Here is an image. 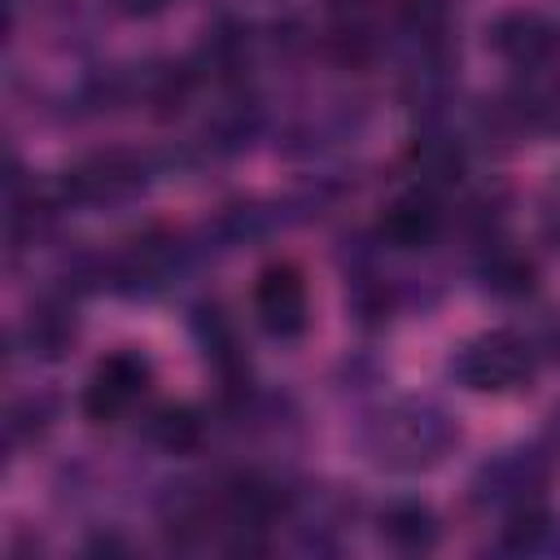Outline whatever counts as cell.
Segmentation results:
<instances>
[{
    "mask_svg": "<svg viewBox=\"0 0 560 560\" xmlns=\"http://www.w3.org/2000/svg\"><path fill=\"white\" fill-rule=\"evenodd\" d=\"M455 442H459V424L433 398H402L385 407L363 438L372 464L389 472H424L442 464Z\"/></svg>",
    "mask_w": 560,
    "mask_h": 560,
    "instance_id": "1",
    "label": "cell"
},
{
    "mask_svg": "<svg viewBox=\"0 0 560 560\" xmlns=\"http://www.w3.org/2000/svg\"><path fill=\"white\" fill-rule=\"evenodd\" d=\"M538 359L542 354L529 337H521L512 328H490V332L468 337L451 354V376L477 394H508V389H521L534 381Z\"/></svg>",
    "mask_w": 560,
    "mask_h": 560,
    "instance_id": "2",
    "label": "cell"
},
{
    "mask_svg": "<svg viewBox=\"0 0 560 560\" xmlns=\"http://www.w3.org/2000/svg\"><path fill=\"white\" fill-rule=\"evenodd\" d=\"M556 477V459L551 451L542 446H512V451H499L490 455L472 481H468V494L477 508H494V512H512V508H525V503H538L542 490L551 486Z\"/></svg>",
    "mask_w": 560,
    "mask_h": 560,
    "instance_id": "3",
    "label": "cell"
},
{
    "mask_svg": "<svg viewBox=\"0 0 560 560\" xmlns=\"http://www.w3.org/2000/svg\"><path fill=\"white\" fill-rule=\"evenodd\" d=\"M149 158L136 149H96L74 162L61 179V197L70 206H122L149 188Z\"/></svg>",
    "mask_w": 560,
    "mask_h": 560,
    "instance_id": "4",
    "label": "cell"
},
{
    "mask_svg": "<svg viewBox=\"0 0 560 560\" xmlns=\"http://www.w3.org/2000/svg\"><path fill=\"white\" fill-rule=\"evenodd\" d=\"M184 241L175 232H144V236H131L109 262H105V280L127 293V298H149V293H162L175 271L184 267Z\"/></svg>",
    "mask_w": 560,
    "mask_h": 560,
    "instance_id": "5",
    "label": "cell"
},
{
    "mask_svg": "<svg viewBox=\"0 0 560 560\" xmlns=\"http://www.w3.org/2000/svg\"><path fill=\"white\" fill-rule=\"evenodd\" d=\"M486 48L503 66L534 74L560 57V26L538 9H508L486 26Z\"/></svg>",
    "mask_w": 560,
    "mask_h": 560,
    "instance_id": "6",
    "label": "cell"
},
{
    "mask_svg": "<svg viewBox=\"0 0 560 560\" xmlns=\"http://www.w3.org/2000/svg\"><path fill=\"white\" fill-rule=\"evenodd\" d=\"M149 381H153V368L140 350H114L92 368L83 389V411L101 424H114L149 394Z\"/></svg>",
    "mask_w": 560,
    "mask_h": 560,
    "instance_id": "7",
    "label": "cell"
},
{
    "mask_svg": "<svg viewBox=\"0 0 560 560\" xmlns=\"http://www.w3.org/2000/svg\"><path fill=\"white\" fill-rule=\"evenodd\" d=\"M254 315L267 337L293 341L311 324V293L293 262H271L254 284Z\"/></svg>",
    "mask_w": 560,
    "mask_h": 560,
    "instance_id": "8",
    "label": "cell"
},
{
    "mask_svg": "<svg viewBox=\"0 0 560 560\" xmlns=\"http://www.w3.org/2000/svg\"><path fill=\"white\" fill-rule=\"evenodd\" d=\"M74 332H79V324H74L70 293H57V298H44V302L31 306V315H26L22 328H18V341H22V350H26L31 359L57 363V359L74 346Z\"/></svg>",
    "mask_w": 560,
    "mask_h": 560,
    "instance_id": "9",
    "label": "cell"
},
{
    "mask_svg": "<svg viewBox=\"0 0 560 560\" xmlns=\"http://www.w3.org/2000/svg\"><path fill=\"white\" fill-rule=\"evenodd\" d=\"M376 232L394 249H420V245H429L442 232V201H438V192H424V188L402 192L398 201L385 206Z\"/></svg>",
    "mask_w": 560,
    "mask_h": 560,
    "instance_id": "10",
    "label": "cell"
},
{
    "mask_svg": "<svg viewBox=\"0 0 560 560\" xmlns=\"http://www.w3.org/2000/svg\"><path fill=\"white\" fill-rule=\"evenodd\" d=\"M407 171H411L416 188L442 192L464 175V144L455 136H446V131H424L407 149Z\"/></svg>",
    "mask_w": 560,
    "mask_h": 560,
    "instance_id": "11",
    "label": "cell"
},
{
    "mask_svg": "<svg viewBox=\"0 0 560 560\" xmlns=\"http://www.w3.org/2000/svg\"><path fill=\"white\" fill-rule=\"evenodd\" d=\"M376 534L381 542H389L394 551H429L442 534L438 512L420 499H394L376 512Z\"/></svg>",
    "mask_w": 560,
    "mask_h": 560,
    "instance_id": "12",
    "label": "cell"
},
{
    "mask_svg": "<svg viewBox=\"0 0 560 560\" xmlns=\"http://www.w3.org/2000/svg\"><path fill=\"white\" fill-rule=\"evenodd\" d=\"M249 48H254V35L245 22H219L206 31L192 66H197V74H210L219 83H236L249 66Z\"/></svg>",
    "mask_w": 560,
    "mask_h": 560,
    "instance_id": "13",
    "label": "cell"
},
{
    "mask_svg": "<svg viewBox=\"0 0 560 560\" xmlns=\"http://www.w3.org/2000/svg\"><path fill=\"white\" fill-rule=\"evenodd\" d=\"M477 280H481V289H486L490 298L516 302V298L534 293L538 271H534V262H529L521 249H512V245H503V241L490 236L486 249H481V262H477Z\"/></svg>",
    "mask_w": 560,
    "mask_h": 560,
    "instance_id": "14",
    "label": "cell"
},
{
    "mask_svg": "<svg viewBox=\"0 0 560 560\" xmlns=\"http://www.w3.org/2000/svg\"><path fill=\"white\" fill-rule=\"evenodd\" d=\"M499 547L512 551V556H542V551H556L560 547V521L547 512V503H525V508H512L503 512V525H499Z\"/></svg>",
    "mask_w": 560,
    "mask_h": 560,
    "instance_id": "15",
    "label": "cell"
},
{
    "mask_svg": "<svg viewBox=\"0 0 560 560\" xmlns=\"http://www.w3.org/2000/svg\"><path fill=\"white\" fill-rule=\"evenodd\" d=\"M144 429H149L153 446H162V451H171V455H184V451L201 446V438H206V420H201V411L188 407V402H171V407L153 411Z\"/></svg>",
    "mask_w": 560,
    "mask_h": 560,
    "instance_id": "16",
    "label": "cell"
},
{
    "mask_svg": "<svg viewBox=\"0 0 560 560\" xmlns=\"http://www.w3.org/2000/svg\"><path fill=\"white\" fill-rule=\"evenodd\" d=\"M48 424H52V398L26 394V398H18V402L9 407V416H4V438H9L13 446H22V442H35Z\"/></svg>",
    "mask_w": 560,
    "mask_h": 560,
    "instance_id": "17",
    "label": "cell"
},
{
    "mask_svg": "<svg viewBox=\"0 0 560 560\" xmlns=\"http://www.w3.org/2000/svg\"><path fill=\"white\" fill-rule=\"evenodd\" d=\"M538 232H542V241L560 254V175L542 188V197H538Z\"/></svg>",
    "mask_w": 560,
    "mask_h": 560,
    "instance_id": "18",
    "label": "cell"
},
{
    "mask_svg": "<svg viewBox=\"0 0 560 560\" xmlns=\"http://www.w3.org/2000/svg\"><path fill=\"white\" fill-rule=\"evenodd\" d=\"M127 18H153V13H162L171 0H114Z\"/></svg>",
    "mask_w": 560,
    "mask_h": 560,
    "instance_id": "19",
    "label": "cell"
},
{
    "mask_svg": "<svg viewBox=\"0 0 560 560\" xmlns=\"http://www.w3.org/2000/svg\"><path fill=\"white\" fill-rule=\"evenodd\" d=\"M332 9H337L341 18H363V13L372 9V0H332Z\"/></svg>",
    "mask_w": 560,
    "mask_h": 560,
    "instance_id": "20",
    "label": "cell"
},
{
    "mask_svg": "<svg viewBox=\"0 0 560 560\" xmlns=\"http://www.w3.org/2000/svg\"><path fill=\"white\" fill-rule=\"evenodd\" d=\"M551 424H556V433H560V407H556V411H551Z\"/></svg>",
    "mask_w": 560,
    "mask_h": 560,
    "instance_id": "21",
    "label": "cell"
}]
</instances>
